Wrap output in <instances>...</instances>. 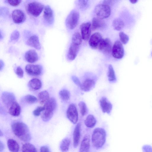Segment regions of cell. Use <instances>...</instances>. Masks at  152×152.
I'll use <instances>...</instances> for the list:
<instances>
[{
	"label": "cell",
	"mask_w": 152,
	"mask_h": 152,
	"mask_svg": "<svg viewBox=\"0 0 152 152\" xmlns=\"http://www.w3.org/2000/svg\"><path fill=\"white\" fill-rule=\"evenodd\" d=\"M11 128L15 135L21 140L27 142L31 140L29 130L25 123L20 121L15 122L12 124Z\"/></svg>",
	"instance_id": "1"
},
{
	"label": "cell",
	"mask_w": 152,
	"mask_h": 152,
	"mask_svg": "<svg viewBox=\"0 0 152 152\" xmlns=\"http://www.w3.org/2000/svg\"><path fill=\"white\" fill-rule=\"evenodd\" d=\"M106 139V132L102 128H95L93 132L91 141L93 146L96 149L101 148L104 144Z\"/></svg>",
	"instance_id": "2"
},
{
	"label": "cell",
	"mask_w": 152,
	"mask_h": 152,
	"mask_svg": "<svg viewBox=\"0 0 152 152\" xmlns=\"http://www.w3.org/2000/svg\"><path fill=\"white\" fill-rule=\"evenodd\" d=\"M43 106L45 110L42 111L41 117L44 121L47 122L52 118L56 109L57 103L56 99L53 97L50 98Z\"/></svg>",
	"instance_id": "3"
},
{
	"label": "cell",
	"mask_w": 152,
	"mask_h": 152,
	"mask_svg": "<svg viewBox=\"0 0 152 152\" xmlns=\"http://www.w3.org/2000/svg\"><path fill=\"white\" fill-rule=\"evenodd\" d=\"M94 12L97 18L103 19L108 18L111 13V9L109 5L100 4L95 8Z\"/></svg>",
	"instance_id": "4"
},
{
	"label": "cell",
	"mask_w": 152,
	"mask_h": 152,
	"mask_svg": "<svg viewBox=\"0 0 152 152\" xmlns=\"http://www.w3.org/2000/svg\"><path fill=\"white\" fill-rule=\"evenodd\" d=\"M79 18L78 12L75 10H72L66 20L65 24L67 27L70 29H74L78 24Z\"/></svg>",
	"instance_id": "5"
},
{
	"label": "cell",
	"mask_w": 152,
	"mask_h": 152,
	"mask_svg": "<svg viewBox=\"0 0 152 152\" xmlns=\"http://www.w3.org/2000/svg\"><path fill=\"white\" fill-rule=\"evenodd\" d=\"M44 6L42 3L37 1H32L28 3L27 6V12L35 17L38 16L42 12Z\"/></svg>",
	"instance_id": "6"
},
{
	"label": "cell",
	"mask_w": 152,
	"mask_h": 152,
	"mask_svg": "<svg viewBox=\"0 0 152 152\" xmlns=\"http://www.w3.org/2000/svg\"><path fill=\"white\" fill-rule=\"evenodd\" d=\"M112 53L113 56L117 59H121L124 55V50L121 42L117 40L112 47Z\"/></svg>",
	"instance_id": "7"
},
{
	"label": "cell",
	"mask_w": 152,
	"mask_h": 152,
	"mask_svg": "<svg viewBox=\"0 0 152 152\" xmlns=\"http://www.w3.org/2000/svg\"><path fill=\"white\" fill-rule=\"evenodd\" d=\"M66 116L69 120L74 124H76L78 120V113L75 105L73 103L69 106L66 111Z\"/></svg>",
	"instance_id": "8"
},
{
	"label": "cell",
	"mask_w": 152,
	"mask_h": 152,
	"mask_svg": "<svg viewBox=\"0 0 152 152\" xmlns=\"http://www.w3.org/2000/svg\"><path fill=\"white\" fill-rule=\"evenodd\" d=\"M99 50L104 54H110L112 51V45L110 40L107 38L102 39L98 48Z\"/></svg>",
	"instance_id": "9"
},
{
	"label": "cell",
	"mask_w": 152,
	"mask_h": 152,
	"mask_svg": "<svg viewBox=\"0 0 152 152\" xmlns=\"http://www.w3.org/2000/svg\"><path fill=\"white\" fill-rule=\"evenodd\" d=\"M25 69L28 75L34 76L39 75L42 71V66L38 64H28L26 66Z\"/></svg>",
	"instance_id": "10"
},
{
	"label": "cell",
	"mask_w": 152,
	"mask_h": 152,
	"mask_svg": "<svg viewBox=\"0 0 152 152\" xmlns=\"http://www.w3.org/2000/svg\"><path fill=\"white\" fill-rule=\"evenodd\" d=\"M102 39V36L99 33L95 32L93 34L89 39V46L94 49L98 48Z\"/></svg>",
	"instance_id": "11"
},
{
	"label": "cell",
	"mask_w": 152,
	"mask_h": 152,
	"mask_svg": "<svg viewBox=\"0 0 152 152\" xmlns=\"http://www.w3.org/2000/svg\"><path fill=\"white\" fill-rule=\"evenodd\" d=\"M91 26L90 22L83 23L80 25L81 35L84 40H87L89 39L91 32Z\"/></svg>",
	"instance_id": "12"
},
{
	"label": "cell",
	"mask_w": 152,
	"mask_h": 152,
	"mask_svg": "<svg viewBox=\"0 0 152 152\" xmlns=\"http://www.w3.org/2000/svg\"><path fill=\"white\" fill-rule=\"evenodd\" d=\"M12 16L13 22L16 23H20L23 22L26 19L25 14L22 10L15 9L12 14Z\"/></svg>",
	"instance_id": "13"
},
{
	"label": "cell",
	"mask_w": 152,
	"mask_h": 152,
	"mask_svg": "<svg viewBox=\"0 0 152 152\" xmlns=\"http://www.w3.org/2000/svg\"><path fill=\"white\" fill-rule=\"evenodd\" d=\"M1 99L3 103L7 107H10L12 104L15 101V98L14 94L7 92H4L2 94Z\"/></svg>",
	"instance_id": "14"
},
{
	"label": "cell",
	"mask_w": 152,
	"mask_h": 152,
	"mask_svg": "<svg viewBox=\"0 0 152 152\" xmlns=\"http://www.w3.org/2000/svg\"><path fill=\"white\" fill-rule=\"evenodd\" d=\"M43 16L46 23L49 25H51L53 23L54 21L53 13L49 5H47L45 7Z\"/></svg>",
	"instance_id": "15"
},
{
	"label": "cell",
	"mask_w": 152,
	"mask_h": 152,
	"mask_svg": "<svg viewBox=\"0 0 152 152\" xmlns=\"http://www.w3.org/2000/svg\"><path fill=\"white\" fill-rule=\"evenodd\" d=\"M81 124L78 123L76 125L73 132V145L74 148L78 145L81 135Z\"/></svg>",
	"instance_id": "16"
},
{
	"label": "cell",
	"mask_w": 152,
	"mask_h": 152,
	"mask_svg": "<svg viewBox=\"0 0 152 152\" xmlns=\"http://www.w3.org/2000/svg\"><path fill=\"white\" fill-rule=\"evenodd\" d=\"M100 107L103 113L109 114L112 109V105L104 97H103L99 101Z\"/></svg>",
	"instance_id": "17"
},
{
	"label": "cell",
	"mask_w": 152,
	"mask_h": 152,
	"mask_svg": "<svg viewBox=\"0 0 152 152\" xmlns=\"http://www.w3.org/2000/svg\"><path fill=\"white\" fill-rule=\"evenodd\" d=\"M80 48V45L71 43L68 52L67 57L68 60L72 61L77 56Z\"/></svg>",
	"instance_id": "18"
},
{
	"label": "cell",
	"mask_w": 152,
	"mask_h": 152,
	"mask_svg": "<svg viewBox=\"0 0 152 152\" xmlns=\"http://www.w3.org/2000/svg\"><path fill=\"white\" fill-rule=\"evenodd\" d=\"M90 145V136L86 134L84 137L81 142L79 152H89Z\"/></svg>",
	"instance_id": "19"
},
{
	"label": "cell",
	"mask_w": 152,
	"mask_h": 152,
	"mask_svg": "<svg viewBox=\"0 0 152 152\" xmlns=\"http://www.w3.org/2000/svg\"><path fill=\"white\" fill-rule=\"evenodd\" d=\"M25 58L28 62L33 63L37 61L38 56L37 52L34 50H29L27 51L25 55Z\"/></svg>",
	"instance_id": "20"
},
{
	"label": "cell",
	"mask_w": 152,
	"mask_h": 152,
	"mask_svg": "<svg viewBox=\"0 0 152 152\" xmlns=\"http://www.w3.org/2000/svg\"><path fill=\"white\" fill-rule=\"evenodd\" d=\"M26 44L27 45L34 47L37 50H39L41 48L38 37L35 35L31 36L27 40Z\"/></svg>",
	"instance_id": "21"
},
{
	"label": "cell",
	"mask_w": 152,
	"mask_h": 152,
	"mask_svg": "<svg viewBox=\"0 0 152 152\" xmlns=\"http://www.w3.org/2000/svg\"><path fill=\"white\" fill-rule=\"evenodd\" d=\"M21 108L18 103L16 101L14 102L9 109V113L13 116H18L20 113Z\"/></svg>",
	"instance_id": "22"
},
{
	"label": "cell",
	"mask_w": 152,
	"mask_h": 152,
	"mask_svg": "<svg viewBox=\"0 0 152 152\" xmlns=\"http://www.w3.org/2000/svg\"><path fill=\"white\" fill-rule=\"evenodd\" d=\"M42 86V83L39 79L34 78L30 80L28 83V86L31 91H36L39 89Z\"/></svg>",
	"instance_id": "23"
},
{
	"label": "cell",
	"mask_w": 152,
	"mask_h": 152,
	"mask_svg": "<svg viewBox=\"0 0 152 152\" xmlns=\"http://www.w3.org/2000/svg\"><path fill=\"white\" fill-rule=\"evenodd\" d=\"M95 85V82L93 80L88 79L85 80L81 84L80 88L84 91H88L93 88Z\"/></svg>",
	"instance_id": "24"
},
{
	"label": "cell",
	"mask_w": 152,
	"mask_h": 152,
	"mask_svg": "<svg viewBox=\"0 0 152 152\" xmlns=\"http://www.w3.org/2000/svg\"><path fill=\"white\" fill-rule=\"evenodd\" d=\"M105 23L102 19L98 18H94L92 20L91 28L93 30L103 28Z\"/></svg>",
	"instance_id": "25"
},
{
	"label": "cell",
	"mask_w": 152,
	"mask_h": 152,
	"mask_svg": "<svg viewBox=\"0 0 152 152\" xmlns=\"http://www.w3.org/2000/svg\"><path fill=\"white\" fill-rule=\"evenodd\" d=\"M7 146L11 152H18L19 146L16 141L13 139H9L7 141Z\"/></svg>",
	"instance_id": "26"
},
{
	"label": "cell",
	"mask_w": 152,
	"mask_h": 152,
	"mask_svg": "<svg viewBox=\"0 0 152 152\" xmlns=\"http://www.w3.org/2000/svg\"><path fill=\"white\" fill-rule=\"evenodd\" d=\"M50 98L48 92L47 91L45 90L41 91L39 94L38 100L41 104H44Z\"/></svg>",
	"instance_id": "27"
},
{
	"label": "cell",
	"mask_w": 152,
	"mask_h": 152,
	"mask_svg": "<svg viewBox=\"0 0 152 152\" xmlns=\"http://www.w3.org/2000/svg\"><path fill=\"white\" fill-rule=\"evenodd\" d=\"M71 142L70 140L68 138L64 139L61 142L60 148L62 152H67L69 150Z\"/></svg>",
	"instance_id": "28"
},
{
	"label": "cell",
	"mask_w": 152,
	"mask_h": 152,
	"mask_svg": "<svg viewBox=\"0 0 152 152\" xmlns=\"http://www.w3.org/2000/svg\"><path fill=\"white\" fill-rule=\"evenodd\" d=\"M96 123V120L94 117L92 115H89L86 117L84 121L85 125L90 128L93 127Z\"/></svg>",
	"instance_id": "29"
},
{
	"label": "cell",
	"mask_w": 152,
	"mask_h": 152,
	"mask_svg": "<svg viewBox=\"0 0 152 152\" xmlns=\"http://www.w3.org/2000/svg\"><path fill=\"white\" fill-rule=\"evenodd\" d=\"M112 24L113 28L117 31L121 30L124 26L123 21L119 18L115 19L113 22Z\"/></svg>",
	"instance_id": "30"
},
{
	"label": "cell",
	"mask_w": 152,
	"mask_h": 152,
	"mask_svg": "<svg viewBox=\"0 0 152 152\" xmlns=\"http://www.w3.org/2000/svg\"><path fill=\"white\" fill-rule=\"evenodd\" d=\"M22 151V152H37L34 146L29 143H26L23 145Z\"/></svg>",
	"instance_id": "31"
},
{
	"label": "cell",
	"mask_w": 152,
	"mask_h": 152,
	"mask_svg": "<svg viewBox=\"0 0 152 152\" xmlns=\"http://www.w3.org/2000/svg\"><path fill=\"white\" fill-rule=\"evenodd\" d=\"M81 35L78 32H75L72 35V43L80 45L82 42Z\"/></svg>",
	"instance_id": "32"
},
{
	"label": "cell",
	"mask_w": 152,
	"mask_h": 152,
	"mask_svg": "<svg viewBox=\"0 0 152 152\" xmlns=\"http://www.w3.org/2000/svg\"><path fill=\"white\" fill-rule=\"evenodd\" d=\"M107 75L109 81L113 82L116 80V78L115 72L111 64H109L108 66Z\"/></svg>",
	"instance_id": "33"
},
{
	"label": "cell",
	"mask_w": 152,
	"mask_h": 152,
	"mask_svg": "<svg viewBox=\"0 0 152 152\" xmlns=\"http://www.w3.org/2000/svg\"><path fill=\"white\" fill-rule=\"evenodd\" d=\"M59 95L61 99L64 101L69 100L70 97L69 91L66 89H62L59 92Z\"/></svg>",
	"instance_id": "34"
},
{
	"label": "cell",
	"mask_w": 152,
	"mask_h": 152,
	"mask_svg": "<svg viewBox=\"0 0 152 152\" xmlns=\"http://www.w3.org/2000/svg\"><path fill=\"white\" fill-rule=\"evenodd\" d=\"M78 105L81 115L84 116L87 114L88 110L86 104L83 101H80Z\"/></svg>",
	"instance_id": "35"
},
{
	"label": "cell",
	"mask_w": 152,
	"mask_h": 152,
	"mask_svg": "<svg viewBox=\"0 0 152 152\" xmlns=\"http://www.w3.org/2000/svg\"><path fill=\"white\" fill-rule=\"evenodd\" d=\"M24 100L26 102L29 104L35 103L37 100L35 96L31 95H27L25 96Z\"/></svg>",
	"instance_id": "36"
},
{
	"label": "cell",
	"mask_w": 152,
	"mask_h": 152,
	"mask_svg": "<svg viewBox=\"0 0 152 152\" xmlns=\"http://www.w3.org/2000/svg\"><path fill=\"white\" fill-rule=\"evenodd\" d=\"M119 35L121 43L124 44H126L129 40L128 36L123 32H120L119 33Z\"/></svg>",
	"instance_id": "37"
},
{
	"label": "cell",
	"mask_w": 152,
	"mask_h": 152,
	"mask_svg": "<svg viewBox=\"0 0 152 152\" xmlns=\"http://www.w3.org/2000/svg\"><path fill=\"white\" fill-rule=\"evenodd\" d=\"M20 36L19 32L17 30H15L12 33L10 37L11 41H17Z\"/></svg>",
	"instance_id": "38"
},
{
	"label": "cell",
	"mask_w": 152,
	"mask_h": 152,
	"mask_svg": "<svg viewBox=\"0 0 152 152\" xmlns=\"http://www.w3.org/2000/svg\"><path fill=\"white\" fill-rule=\"evenodd\" d=\"M88 0H78L77 1L78 5L80 8L84 9L88 7Z\"/></svg>",
	"instance_id": "39"
},
{
	"label": "cell",
	"mask_w": 152,
	"mask_h": 152,
	"mask_svg": "<svg viewBox=\"0 0 152 152\" xmlns=\"http://www.w3.org/2000/svg\"><path fill=\"white\" fill-rule=\"evenodd\" d=\"M142 152H152V145L148 144H145L142 147Z\"/></svg>",
	"instance_id": "40"
},
{
	"label": "cell",
	"mask_w": 152,
	"mask_h": 152,
	"mask_svg": "<svg viewBox=\"0 0 152 152\" xmlns=\"http://www.w3.org/2000/svg\"><path fill=\"white\" fill-rule=\"evenodd\" d=\"M45 110L44 106L38 107L33 111V113L35 116H39L40 114L43 111Z\"/></svg>",
	"instance_id": "41"
},
{
	"label": "cell",
	"mask_w": 152,
	"mask_h": 152,
	"mask_svg": "<svg viewBox=\"0 0 152 152\" xmlns=\"http://www.w3.org/2000/svg\"><path fill=\"white\" fill-rule=\"evenodd\" d=\"M6 1L10 5L13 6H18L21 2V0H7Z\"/></svg>",
	"instance_id": "42"
},
{
	"label": "cell",
	"mask_w": 152,
	"mask_h": 152,
	"mask_svg": "<svg viewBox=\"0 0 152 152\" xmlns=\"http://www.w3.org/2000/svg\"><path fill=\"white\" fill-rule=\"evenodd\" d=\"M16 74L20 77L22 78L23 75V72L22 69L20 67H17L15 70Z\"/></svg>",
	"instance_id": "43"
},
{
	"label": "cell",
	"mask_w": 152,
	"mask_h": 152,
	"mask_svg": "<svg viewBox=\"0 0 152 152\" xmlns=\"http://www.w3.org/2000/svg\"><path fill=\"white\" fill-rule=\"evenodd\" d=\"M72 78V81L76 85L80 87L81 86L82 84L77 77L75 76H73Z\"/></svg>",
	"instance_id": "44"
},
{
	"label": "cell",
	"mask_w": 152,
	"mask_h": 152,
	"mask_svg": "<svg viewBox=\"0 0 152 152\" xmlns=\"http://www.w3.org/2000/svg\"><path fill=\"white\" fill-rule=\"evenodd\" d=\"M40 152H50L49 148L46 146H42L40 149Z\"/></svg>",
	"instance_id": "45"
},
{
	"label": "cell",
	"mask_w": 152,
	"mask_h": 152,
	"mask_svg": "<svg viewBox=\"0 0 152 152\" xmlns=\"http://www.w3.org/2000/svg\"><path fill=\"white\" fill-rule=\"evenodd\" d=\"M4 149V145L3 143L1 141L0 142V151L1 152Z\"/></svg>",
	"instance_id": "46"
},
{
	"label": "cell",
	"mask_w": 152,
	"mask_h": 152,
	"mask_svg": "<svg viewBox=\"0 0 152 152\" xmlns=\"http://www.w3.org/2000/svg\"><path fill=\"white\" fill-rule=\"evenodd\" d=\"M4 66V63L1 60H0V70Z\"/></svg>",
	"instance_id": "47"
},
{
	"label": "cell",
	"mask_w": 152,
	"mask_h": 152,
	"mask_svg": "<svg viewBox=\"0 0 152 152\" xmlns=\"http://www.w3.org/2000/svg\"><path fill=\"white\" fill-rule=\"evenodd\" d=\"M129 1L132 4H134L137 3V2L138 1V0H129Z\"/></svg>",
	"instance_id": "48"
},
{
	"label": "cell",
	"mask_w": 152,
	"mask_h": 152,
	"mask_svg": "<svg viewBox=\"0 0 152 152\" xmlns=\"http://www.w3.org/2000/svg\"><path fill=\"white\" fill-rule=\"evenodd\" d=\"M0 136H2L3 135V133H2V132H1V130L0 131Z\"/></svg>",
	"instance_id": "49"
},
{
	"label": "cell",
	"mask_w": 152,
	"mask_h": 152,
	"mask_svg": "<svg viewBox=\"0 0 152 152\" xmlns=\"http://www.w3.org/2000/svg\"><path fill=\"white\" fill-rule=\"evenodd\" d=\"M151 56H152V52H151Z\"/></svg>",
	"instance_id": "50"
}]
</instances>
